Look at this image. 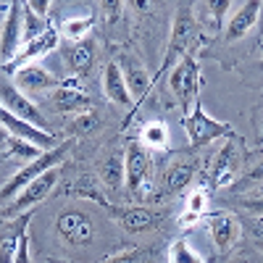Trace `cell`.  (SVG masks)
<instances>
[{
	"instance_id": "28",
	"label": "cell",
	"mask_w": 263,
	"mask_h": 263,
	"mask_svg": "<svg viewBox=\"0 0 263 263\" xmlns=\"http://www.w3.org/2000/svg\"><path fill=\"white\" fill-rule=\"evenodd\" d=\"M205 211H208V190L197 187V190H192L190 197H187V211H184V216L179 218V224H182V227L195 224L197 218L205 216Z\"/></svg>"
},
{
	"instance_id": "17",
	"label": "cell",
	"mask_w": 263,
	"mask_h": 263,
	"mask_svg": "<svg viewBox=\"0 0 263 263\" xmlns=\"http://www.w3.org/2000/svg\"><path fill=\"white\" fill-rule=\"evenodd\" d=\"M237 137H232V142H227L221 150L216 153V158H213V166L208 171V179H211V187L218 190V187H227L232 184L234 179V174L239 168V163H242V158H239V147H237Z\"/></svg>"
},
{
	"instance_id": "7",
	"label": "cell",
	"mask_w": 263,
	"mask_h": 263,
	"mask_svg": "<svg viewBox=\"0 0 263 263\" xmlns=\"http://www.w3.org/2000/svg\"><path fill=\"white\" fill-rule=\"evenodd\" d=\"M168 90L179 100V105L192 108V103L200 100V63H197L195 53L184 55L174 69L168 71Z\"/></svg>"
},
{
	"instance_id": "35",
	"label": "cell",
	"mask_w": 263,
	"mask_h": 263,
	"mask_svg": "<svg viewBox=\"0 0 263 263\" xmlns=\"http://www.w3.org/2000/svg\"><path fill=\"white\" fill-rule=\"evenodd\" d=\"M8 137H11V135H8V132H6L3 126H0V147H3V145L8 142Z\"/></svg>"
},
{
	"instance_id": "14",
	"label": "cell",
	"mask_w": 263,
	"mask_h": 263,
	"mask_svg": "<svg viewBox=\"0 0 263 263\" xmlns=\"http://www.w3.org/2000/svg\"><path fill=\"white\" fill-rule=\"evenodd\" d=\"M13 87L21 95H45L55 87H63V79H55L45 66L40 63H29V66H21V69L13 74Z\"/></svg>"
},
{
	"instance_id": "4",
	"label": "cell",
	"mask_w": 263,
	"mask_h": 263,
	"mask_svg": "<svg viewBox=\"0 0 263 263\" xmlns=\"http://www.w3.org/2000/svg\"><path fill=\"white\" fill-rule=\"evenodd\" d=\"M116 66H119V71H121V77H124L126 92H129V98H132V111H129V116H126V124H129L132 119H135V114L140 111L142 100L150 95V90H153V77H150V71H147V66H145L135 53H129V50H121V53H119ZM126 124H124V126H126Z\"/></svg>"
},
{
	"instance_id": "11",
	"label": "cell",
	"mask_w": 263,
	"mask_h": 263,
	"mask_svg": "<svg viewBox=\"0 0 263 263\" xmlns=\"http://www.w3.org/2000/svg\"><path fill=\"white\" fill-rule=\"evenodd\" d=\"M197 158L192 156H179L177 161H171L166 166V171L161 174V179H158V190H156V197H174V195H179L184 192L192 179H195V174H197Z\"/></svg>"
},
{
	"instance_id": "25",
	"label": "cell",
	"mask_w": 263,
	"mask_h": 263,
	"mask_svg": "<svg viewBox=\"0 0 263 263\" xmlns=\"http://www.w3.org/2000/svg\"><path fill=\"white\" fill-rule=\"evenodd\" d=\"M98 24V18L92 13H87V16H71V18H63L61 21V37L63 40H69V42H79V40H87L90 37V32L95 29Z\"/></svg>"
},
{
	"instance_id": "39",
	"label": "cell",
	"mask_w": 263,
	"mask_h": 263,
	"mask_svg": "<svg viewBox=\"0 0 263 263\" xmlns=\"http://www.w3.org/2000/svg\"><path fill=\"white\" fill-rule=\"evenodd\" d=\"M48 263H69V260H58V258H48Z\"/></svg>"
},
{
	"instance_id": "9",
	"label": "cell",
	"mask_w": 263,
	"mask_h": 263,
	"mask_svg": "<svg viewBox=\"0 0 263 263\" xmlns=\"http://www.w3.org/2000/svg\"><path fill=\"white\" fill-rule=\"evenodd\" d=\"M108 213L114 216V221L126 232V234H145V232H153L163 224L166 218V211H158V208H147V205H121L116 208L114 203L105 208Z\"/></svg>"
},
{
	"instance_id": "33",
	"label": "cell",
	"mask_w": 263,
	"mask_h": 263,
	"mask_svg": "<svg viewBox=\"0 0 263 263\" xmlns=\"http://www.w3.org/2000/svg\"><path fill=\"white\" fill-rule=\"evenodd\" d=\"M100 11L105 13V24L114 27L116 21H121V13L126 11V3H119V0H108V3H100Z\"/></svg>"
},
{
	"instance_id": "27",
	"label": "cell",
	"mask_w": 263,
	"mask_h": 263,
	"mask_svg": "<svg viewBox=\"0 0 263 263\" xmlns=\"http://www.w3.org/2000/svg\"><path fill=\"white\" fill-rule=\"evenodd\" d=\"M145 150H166L168 147V126L163 121H147L140 129V140Z\"/></svg>"
},
{
	"instance_id": "2",
	"label": "cell",
	"mask_w": 263,
	"mask_h": 263,
	"mask_svg": "<svg viewBox=\"0 0 263 263\" xmlns=\"http://www.w3.org/2000/svg\"><path fill=\"white\" fill-rule=\"evenodd\" d=\"M74 147V140H61L58 142V147H53V150H45V153H40V156L34 158V161H29L27 166H21L13 177L0 187V205H3L6 200H11V197H16L21 190H24L29 182H34L37 177H42L45 171H50V168H55V166H61L63 163V158L69 156V150Z\"/></svg>"
},
{
	"instance_id": "37",
	"label": "cell",
	"mask_w": 263,
	"mask_h": 263,
	"mask_svg": "<svg viewBox=\"0 0 263 263\" xmlns=\"http://www.w3.org/2000/svg\"><path fill=\"white\" fill-rule=\"evenodd\" d=\"M8 158H11V156H8V153H6L3 147H0V163H3V161H8Z\"/></svg>"
},
{
	"instance_id": "29",
	"label": "cell",
	"mask_w": 263,
	"mask_h": 263,
	"mask_svg": "<svg viewBox=\"0 0 263 263\" xmlns=\"http://www.w3.org/2000/svg\"><path fill=\"white\" fill-rule=\"evenodd\" d=\"M168 263H205V258L197 253L184 237L174 239L171 248H168Z\"/></svg>"
},
{
	"instance_id": "26",
	"label": "cell",
	"mask_w": 263,
	"mask_h": 263,
	"mask_svg": "<svg viewBox=\"0 0 263 263\" xmlns=\"http://www.w3.org/2000/svg\"><path fill=\"white\" fill-rule=\"evenodd\" d=\"M48 27H50V18L37 16V13L29 8V3L24 0V3H21V45H27V42L37 40Z\"/></svg>"
},
{
	"instance_id": "3",
	"label": "cell",
	"mask_w": 263,
	"mask_h": 263,
	"mask_svg": "<svg viewBox=\"0 0 263 263\" xmlns=\"http://www.w3.org/2000/svg\"><path fill=\"white\" fill-rule=\"evenodd\" d=\"M55 232L69 248H87L98 239V221L87 208L71 205L55 216Z\"/></svg>"
},
{
	"instance_id": "13",
	"label": "cell",
	"mask_w": 263,
	"mask_h": 263,
	"mask_svg": "<svg viewBox=\"0 0 263 263\" xmlns=\"http://www.w3.org/2000/svg\"><path fill=\"white\" fill-rule=\"evenodd\" d=\"M0 126H3L11 137L24 140V142H29V145L40 147L42 153L58 147V142H61V140L53 135V132H42V129H37V126H32V124H27V121L16 119L13 114H8V111H6L3 105H0Z\"/></svg>"
},
{
	"instance_id": "10",
	"label": "cell",
	"mask_w": 263,
	"mask_h": 263,
	"mask_svg": "<svg viewBox=\"0 0 263 263\" xmlns=\"http://www.w3.org/2000/svg\"><path fill=\"white\" fill-rule=\"evenodd\" d=\"M260 8L263 3L260 0H242V3H232V11H229V21L221 29V42L232 45V42H239L245 40L255 27H258V18H260Z\"/></svg>"
},
{
	"instance_id": "8",
	"label": "cell",
	"mask_w": 263,
	"mask_h": 263,
	"mask_svg": "<svg viewBox=\"0 0 263 263\" xmlns=\"http://www.w3.org/2000/svg\"><path fill=\"white\" fill-rule=\"evenodd\" d=\"M150 182V153L137 142L126 140L124 147V187L132 197H140Z\"/></svg>"
},
{
	"instance_id": "18",
	"label": "cell",
	"mask_w": 263,
	"mask_h": 263,
	"mask_svg": "<svg viewBox=\"0 0 263 263\" xmlns=\"http://www.w3.org/2000/svg\"><path fill=\"white\" fill-rule=\"evenodd\" d=\"M208 232H211V239H213L218 255H224V253H232V248L237 245L242 227H239V221L232 213H213L208 216Z\"/></svg>"
},
{
	"instance_id": "24",
	"label": "cell",
	"mask_w": 263,
	"mask_h": 263,
	"mask_svg": "<svg viewBox=\"0 0 263 263\" xmlns=\"http://www.w3.org/2000/svg\"><path fill=\"white\" fill-rule=\"evenodd\" d=\"M103 92L105 98L116 103V105H132V98L126 92V84H124V77L119 71L116 61H108L105 63V71H103Z\"/></svg>"
},
{
	"instance_id": "31",
	"label": "cell",
	"mask_w": 263,
	"mask_h": 263,
	"mask_svg": "<svg viewBox=\"0 0 263 263\" xmlns=\"http://www.w3.org/2000/svg\"><path fill=\"white\" fill-rule=\"evenodd\" d=\"M3 150L8 153L11 158H24V161H34L40 153H42L40 147H34V145H29L24 140H16V137H8V142L3 145Z\"/></svg>"
},
{
	"instance_id": "23",
	"label": "cell",
	"mask_w": 263,
	"mask_h": 263,
	"mask_svg": "<svg viewBox=\"0 0 263 263\" xmlns=\"http://www.w3.org/2000/svg\"><path fill=\"white\" fill-rule=\"evenodd\" d=\"M98 179H100V187L108 195H116L121 192V184H124V153L114 150L100 161V171H98Z\"/></svg>"
},
{
	"instance_id": "15",
	"label": "cell",
	"mask_w": 263,
	"mask_h": 263,
	"mask_svg": "<svg viewBox=\"0 0 263 263\" xmlns=\"http://www.w3.org/2000/svg\"><path fill=\"white\" fill-rule=\"evenodd\" d=\"M58 48V27L55 24H50L45 32H42L37 40H32V42H27V45H21L18 48V53L6 63V71L8 74H16L21 66H29V63H34L37 58H42V55H48V53H53Z\"/></svg>"
},
{
	"instance_id": "19",
	"label": "cell",
	"mask_w": 263,
	"mask_h": 263,
	"mask_svg": "<svg viewBox=\"0 0 263 263\" xmlns=\"http://www.w3.org/2000/svg\"><path fill=\"white\" fill-rule=\"evenodd\" d=\"M21 48V3H8L3 27H0V58L3 66L18 53Z\"/></svg>"
},
{
	"instance_id": "32",
	"label": "cell",
	"mask_w": 263,
	"mask_h": 263,
	"mask_svg": "<svg viewBox=\"0 0 263 263\" xmlns=\"http://www.w3.org/2000/svg\"><path fill=\"white\" fill-rule=\"evenodd\" d=\"M98 124H100V119H98V114H95V111L77 114V119L71 121V132H74V135H87V132H92Z\"/></svg>"
},
{
	"instance_id": "20",
	"label": "cell",
	"mask_w": 263,
	"mask_h": 263,
	"mask_svg": "<svg viewBox=\"0 0 263 263\" xmlns=\"http://www.w3.org/2000/svg\"><path fill=\"white\" fill-rule=\"evenodd\" d=\"M45 100L58 114H87L92 111V100L84 92V87H55L45 95Z\"/></svg>"
},
{
	"instance_id": "12",
	"label": "cell",
	"mask_w": 263,
	"mask_h": 263,
	"mask_svg": "<svg viewBox=\"0 0 263 263\" xmlns=\"http://www.w3.org/2000/svg\"><path fill=\"white\" fill-rule=\"evenodd\" d=\"M0 105H3L8 114H13L16 119L27 121V124H32V126H37L42 132H50L45 114H42L27 95H21L13 84H0Z\"/></svg>"
},
{
	"instance_id": "38",
	"label": "cell",
	"mask_w": 263,
	"mask_h": 263,
	"mask_svg": "<svg viewBox=\"0 0 263 263\" xmlns=\"http://www.w3.org/2000/svg\"><path fill=\"white\" fill-rule=\"evenodd\" d=\"M232 263H250V258H248V255H239V258H237V260H232Z\"/></svg>"
},
{
	"instance_id": "16",
	"label": "cell",
	"mask_w": 263,
	"mask_h": 263,
	"mask_svg": "<svg viewBox=\"0 0 263 263\" xmlns=\"http://www.w3.org/2000/svg\"><path fill=\"white\" fill-rule=\"evenodd\" d=\"M58 195H66V197H79V200H90L100 208H108L111 200L105 197L103 187H100V179L98 174H77L69 182H63L61 187H55Z\"/></svg>"
},
{
	"instance_id": "6",
	"label": "cell",
	"mask_w": 263,
	"mask_h": 263,
	"mask_svg": "<svg viewBox=\"0 0 263 263\" xmlns=\"http://www.w3.org/2000/svg\"><path fill=\"white\" fill-rule=\"evenodd\" d=\"M58 182H61V166L45 171L42 177H37L34 182H29V184L11 200V205H0V216H3V218H16V216L27 213V211H34V208L58 187Z\"/></svg>"
},
{
	"instance_id": "34",
	"label": "cell",
	"mask_w": 263,
	"mask_h": 263,
	"mask_svg": "<svg viewBox=\"0 0 263 263\" xmlns=\"http://www.w3.org/2000/svg\"><path fill=\"white\" fill-rule=\"evenodd\" d=\"M13 263H32V260H29V234H27V232L18 237V245H16V258H13Z\"/></svg>"
},
{
	"instance_id": "36",
	"label": "cell",
	"mask_w": 263,
	"mask_h": 263,
	"mask_svg": "<svg viewBox=\"0 0 263 263\" xmlns=\"http://www.w3.org/2000/svg\"><path fill=\"white\" fill-rule=\"evenodd\" d=\"M6 11H8V3H0V27H3V18H6Z\"/></svg>"
},
{
	"instance_id": "40",
	"label": "cell",
	"mask_w": 263,
	"mask_h": 263,
	"mask_svg": "<svg viewBox=\"0 0 263 263\" xmlns=\"http://www.w3.org/2000/svg\"><path fill=\"white\" fill-rule=\"evenodd\" d=\"M3 221H6V218H3V216H0V224H3Z\"/></svg>"
},
{
	"instance_id": "30",
	"label": "cell",
	"mask_w": 263,
	"mask_h": 263,
	"mask_svg": "<svg viewBox=\"0 0 263 263\" xmlns=\"http://www.w3.org/2000/svg\"><path fill=\"white\" fill-rule=\"evenodd\" d=\"M156 258H158V253L153 248H132V250H124V253L105 258L100 263H156Z\"/></svg>"
},
{
	"instance_id": "5",
	"label": "cell",
	"mask_w": 263,
	"mask_h": 263,
	"mask_svg": "<svg viewBox=\"0 0 263 263\" xmlns=\"http://www.w3.org/2000/svg\"><path fill=\"white\" fill-rule=\"evenodd\" d=\"M182 126H184V132H187V137H190V145H192V147L211 145V142L218 140V137H229V140L237 137V135H234V129H232V124H227V121H216L213 116L205 114V108H203L200 100L192 103L190 114L182 119Z\"/></svg>"
},
{
	"instance_id": "1",
	"label": "cell",
	"mask_w": 263,
	"mask_h": 263,
	"mask_svg": "<svg viewBox=\"0 0 263 263\" xmlns=\"http://www.w3.org/2000/svg\"><path fill=\"white\" fill-rule=\"evenodd\" d=\"M197 37H200V27H197V21H195L192 3H177L174 6L168 45H166L163 61L158 66V74H156V79H153V84H156L158 79H163V77H168V71L174 69V66H177L184 55L192 53V45H195Z\"/></svg>"
},
{
	"instance_id": "21",
	"label": "cell",
	"mask_w": 263,
	"mask_h": 263,
	"mask_svg": "<svg viewBox=\"0 0 263 263\" xmlns=\"http://www.w3.org/2000/svg\"><path fill=\"white\" fill-rule=\"evenodd\" d=\"M95 40L87 37V40H79V42H71V45L63 48V61L69 66V71L74 74V79H84L87 74L92 71L95 66Z\"/></svg>"
},
{
	"instance_id": "22",
	"label": "cell",
	"mask_w": 263,
	"mask_h": 263,
	"mask_svg": "<svg viewBox=\"0 0 263 263\" xmlns=\"http://www.w3.org/2000/svg\"><path fill=\"white\" fill-rule=\"evenodd\" d=\"M232 11V0H205V3H192V13L197 27H211L216 34H221L227 16Z\"/></svg>"
}]
</instances>
